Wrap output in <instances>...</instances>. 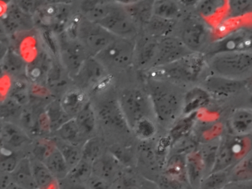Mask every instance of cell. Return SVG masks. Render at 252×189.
Returning <instances> with one entry per match:
<instances>
[{
    "instance_id": "e0dca14e",
    "label": "cell",
    "mask_w": 252,
    "mask_h": 189,
    "mask_svg": "<svg viewBox=\"0 0 252 189\" xmlns=\"http://www.w3.org/2000/svg\"><path fill=\"white\" fill-rule=\"evenodd\" d=\"M54 60L49 53L41 51L27 66L26 77L29 81L36 85H45L47 76L52 66Z\"/></svg>"
},
{
    "instance_id": "e575fe53",
    "label": "cell",
    "mask_w": 252,
    "mask_h": 189,
    "mask_svg": "<svg viewBox=\"0 0 252 189\" xmlns=\"http://www.w3.org/2000/svg\"><path fill=\"white\" fill-rule=\"evenodd\" d=\"M175 26V20H166L153 16L144 28L148 36L159 39L169 37V34L173 31Z\"/></svg>"
},
{
    "instance_id": "83f0119b",
    "label": "cell",
    "mask_w": 252,
    "mask_h": 189,
    "mask_svg": "<svg viewBox=\"0 0 252 189\" xmlns=\"http://www.w3.org/2000/svg\"><path fill=\"white\" fill-rule=\"evenodd\" d=\"M73 80L60 61L54 60L47 76L45 85L50 91H60L67 88L69 81Z\"/></svg>"
},
{
    "instance_id": "f907efd6",
    "label": "cell",
    "mask_w": 252,
    "mask_h": 189,
    "mask_svg": "<svg viewBox=\"0 0 252 189\" xmlns=\"http://www.w3.org/2000/svg\"><path fill=\"white\" fill-rule=\"evenodd\" d=\"M88 189H110L108 182L98 178L95 176H91L88 182Z\"/></svg>"
},
{
    "instance_id": "db71d44e",
    "label": "cell",
    "mask_w": 252,
    "mask_h": 189,
    "mask_svg": "<svg viewBox=\"0 0 252 189\" xmlns=\"http://www.w3.org/2000/svg\"><path fill=\"white\" fill-rule=\"evenodd\" d=\"M68 183L69 184L66 185L62 189H88L85 186H82V184H79V183H72V182H70L69 180Z\"/></svg>"
},
{
    "instance_id": "9f6ffc18",
    "label": "cell",
    "mask_w": 252,
    "mask_h": 189,
    "mask_svg": "<svg viewBox=\"0 0 252 189\" xmlns=\"http://www.w3.org/2000/svg\"></svg>"
},
{
    "instance_id": "ffe728a7",
    "label": "cell",
    "mask_w": 252,
    "mask_h": 189,
    "mask_svg": "<svg viewBox=\"0 0 252 189\" xmlns=\"http://www.w3.org/2000/svg\"><path fill=\"white\" fill-rule=\"evenodd\" d=\"M60 100L63 109L70 118L76 117L90 102L87 93L76 86L66 90Z\"/></svg>"
},
{
    "instance_id": "5b68a950",
    "label": "cell",
    "mask_w": 252,
    "mask_h": 189,
    "mask_svg": "<svg viewBox=\"0 0 252 189\" xmlns=\"http://www.w3.org/2000/svg\"><path fill=\"white\" fill-rule=\"evenodd\" d=\"M118 101L130 131L143 119L150 118L153 106L147 91L138 88H124Z\"/></svg>"
},
{
    "instance_id": "b9f144b4",
    "label": "cell",
    "mask_w": 252,
    "mask_h": 189,
    "mask_svg": "<svg viewBox=\"0 0 252 189\" xmlns=\"http://www.w3.org/2000/svg\"><path fill=\"white\" fill-rule=\"evenodd\" d=\"M8 97L22 106H26L31 100L30 87L29 83L25 79H17L10 89Z\"/></svg>"
},
{
    "instance_id": "d6a6232c",
    "label": "cell",
    "mask_w": 252,
    "mask_h": 189,
    "mask_svg": "<svg viewBox=\"0 0 252 189\" xmlns=\"http://www.w3.org/2000/svg\"><path fill=\"white\" fill-rule=\"evenodd\" d=\"M43 163L48 167L57 180H64L70 171L65 159L56 146Z\"/></svg>"
},
{
    "instance_id": "d590c367",
    "label": "cell",
    "mask_w": 252,
    "mask_h": 189,
    "mask_svg": "<svg viewBox=\"0 0 252 189\" xmlns=\"http://www.w3.org/2000/svg\"><path fill=\"white\" fill-rule=\"evenodd\" d=\"M56 134L58 139L62 141L76 146L83 143L84 139L85 138L81 132L74 118H72L70 120L66 122L64 125H62L56 131Z\"/></svg>"
},
{
    "instance_id": "9a60e30c",
    "label": "cell",
    "mask_w": 252,
    "mask_h": 189,
    "mask_svg": "<svg viewBox=\"0 0 252 189\" xmlns=\"http://www.w3.org/2000/svg\"><path fill=\"white\" fill-rule=\"evenodd\" d=\"M245 81L230 79L219 75H209L203 82V87L211 96L228 97L237 94L243 88Z\"/></svg>"
},
{
    "instance_id": "f546056e",
    "label": "cell",
    "mask_w": 252,
    "mask_h": 189,
    "mask_svg": "<svg viewBox=\"0 0 252 189\" xmlns=\"http://www.w3.org/2000/svg\"><path fill=\"white\" fill-rule=\"evenodd\" d=\"M197 113L198 112H195V113L184 116L175 121V123L171 127L169 133V137L172 143V146L180 140L189 136L190 132L195 122Z\"/></svg>"
},
{
    "instance_id": "f35d334b",
    "label": "cell",
    "mask_w": 252,
    "mask_h": 189,
    "mask_svg": "<svg viewBox=\"0 0 252 189\" xmlns=\"http://www.w3.org/2000/svg\"><path fill=\"white\" fill-rule=\"evenodd\" d=\"M229 171L230 181H252V151Z\"/></svg>"
},
{
    "instance_id": "4fadbf2b",
    "label": "cell",
    "mask_w": 252,
    "mask_h": 189,
    "mask_svg": "<svg viewBox=\"0 0 252 189\" xmlns=\"http://www.w3.org/2000/svg\"><path fill=\"white\" fill-rule=\"evenodd\" d=\"M1 21L5 33L13 35L32 30L35 23L32 16L23 11L16 2L8 5Z\"/></svg>"
},
{
    "instance_id": "277c9868",
    "label": "cell",
    "mask_w": 252,
    "mask_h": 189,
    "mask_svg": "<svg viewBox=\"0 0 252 189\" xmlns=\"http://www.w3.org/2000/svg\"><path fill=\"white\" fill-rule=\"evenodd\" d=\"M252 151V134H228L220 140L216 161L212 173L228 171Z\"/></svg>"
},
{
    "instance_id": "ba28073f",
    "label": "cell",
    "mask_w": 252,
    "mask_h": 189,
    "mask_svg": "<svg viewBox=\"0 0 252 189\" xmlns=\"http://www.w3.org/2000/svg\"><path fill=\"white\" fill-rule=\"evenodd\" d=\"M58 35L60 61L73 79L89 55L77 38H72L65 31Z\"/></svg>"
},
{
    "instance_id": "c3c4849f",
    "label": "cell",
    "mask_w": 252,
    "mask_h": 189,
    "mask_svg": "<svg viewBox=\"0 0 252 189\" xmlns=\"http://www.w3.org/2000/svg\"><path fill=\"white\" fill-rule=\"evenodd\" d=\"M5 153L2 151L1 153L0 170L1 172L12 174L18 165L20 160L17 159V156L12 151H10L9 149L7 148H5Z\"/></svg>"
},
{
    "instance_id": "7dc6e473",
    "label": "cell",
    "mask_w": 252,
    "mask_h": 189,
    "mask_svg": "<svg viewBox=\"0 0 252 189\" xmlns=\"http://www.w3.org/2000/svg\"><path fill=\"white\" fill-rule=\"evenodd\" d=\"M132 131L141 140H150L156 134V126L151 118H147L140 121Z\"/></svg>"
},
{
    "instance_id": "484cf974",
    "label": "cell",
    "mask_w": 252,
    "mask_h": 189,
    "mask_svg": "<svg viewBox=\"0 0 252 189\" xmlns=\"http://www.w3.org/2000/svg\"><path fill=\"white\" fill-rule=\"evenodd\" d=\"M187 156L184 153H173L165 164L163 175L190 186L187 177Z\"/></svg>"
},
{
    "instance_id": "5bb4252c",
    "label": "cell",
    "mask_w": 252,
    "mask_h": 189,
    "mask_svg": "<svg viewBox=\"0 0 252 189\" xmlns=\"http://www.w3.org/2000/svg\"><path fill=\"white\" fill-rule=\"evenodd\" d=\"M210 32L206 25L197 20H189L184 25L180 39L193 53L204 52Z\"/></svg>"
},
{
    "instance_id": "74e56055",
    "label": "cell",
    "mask_w": 252,
    "mask_h": 189,
    "mask_svg": "<svg viewBox=\"0 0 252 189\" xmlns=\"http://www.w3.org/2000/svg\"><path fill=\"white\" fill-rule=\"evenodd\" d=\"M153 14L156 17L175 20L181 14V6L178 2L170 0L154 1Z\"/></svg>"
},
{
    "instance_id": "ab89813d",
    "label": "cell",
    "mask_w": 252,
    "mask_h": 189,
    "mask_svg": "<svg viewBox=\"0 0 252 189\" xmlns=\"http://www.w3.org/2000/svg\"><path fill=\"white\" fill-rule=\"evenodd\" d=\"M54 143L61 152L70 170L76 166L82 161V149H79V146L69 144L65 142L62 141L60 139H58L57 143L54 142Z\"/></svg>"
},
{
    "instance_id": "44dd1931",
    "label": "cell",
    "mask_w": 252,
    "mask_h": 189,
    "mask_svg": "<svg viewBox=\"0 0 252 189\" xmlns=\"http://www.w3.org/2000/svg\"><path fill=\"white\" fill-rule=\"evenodd\" d=\"M211 95L203 87H194L183 97L182 114L184 116L198 112L210 103Z\"/></svg>"
},
{
    "instance_id": "836d02e7",
    "label": "cell",
    "mask_w": 252,
    "mask_h": 189,
    "mask_svg": "<svg viewBox=\"0 0 252 189\" xmlns=\"http://www.w3.org/2000/svg\"><path fill=\"white\" fill-rule=\"evenodd\" d=\"M45 112L49 122L51 132L56 133L62 125L72 119L63 109L60 100L50 102L45 107Z\"/></svg>"
},
{
    "instance_id": "ac0fdd59",
    "label": "cell",
    "mask_w": 252,
    "mask_h": 189,
    "mask_svg": "<svg viewBox=\"0 0 252 189\" xmlns=\"http://www.w3.org/2000/svg\"><path fill=\"white\" fill-rule=\"evenodd\" d=\"M137 26L145 27L153 14L154 1H119Z\"/></svg>"
},
{
    "instance_id": "cb8c5ba5",
    "label": "cell",
    "mask_w": 252,
    "mask_h": 189,
    "mask_svg": "<svg viewBox=\"0 0 252 189\" xmlns=\"http://www.w3.org/2000/svg\"><path fill=\"white\" fill-rule=\"evenodd\" d=\"M27 66L24 59L13 48H8L2 56L1 68L2 72L8 76L17 78V79H27Z\"/></svg>"
},
{
    "instance_id": "d6986e66",
    "label": "cell",
    "mask_w": 252,
    "mask_h": 189,
    "mask_svg": "<svg viewBox=\"0 0 252 189\" xmlns=\"http://www.w3.org/2000/svg\"><path fill=\"white\" fill-rule=\"evenodd\" d=\"M158 39L145 35L140 38L138 40L135 39V61L138 69L142 71L150 69L156 54Z\"/></svg>"
},
{
    "instance_id": "d4e9b609",
    "label": "cell",
    "mask_w": 252,
    "mask_h": 189,
    "mask_svg": "<svg viewBox=\"0 0 252 189\" xmlns=\"http://www.w3.org/2000/svg\"><path fill=\"white\" fill-rule=\"evenodd\" d=\"M114 5L115 1H82L79 9L82 17L92 23H98L110 14Z\"/></svg>"
},
{
    "instance_id": "30bf717a",
    "label": "cell",
    "mask_w": 252,
    "mask_h": 189,
    "mask_svg": "<svg viewBox=\"0 0 252 189\" xmlns=\"http://www.w3.org/2000/svg\"><path fill=\"white\" fill-rule=\"evenodd\" d=\"M224 52H252V29H240L214 41L204 51L206 57Z\"/></svg>"
},
{
    "instance_id": "603a6c76",
    "label": "cell",
    "mask_w": 252,
    "mask_h": 189,
    "mask_svg": "<svg viewBox=\"0 0 252 189\" xmlns=\"http://www.w3.org/2000/svg\"><path fill=\"white\" fill-rule=\"evenodd\" d=\"M187 171L189 183L192 189H199L203 179L206 177V166L200 149L187 156Z\"/></svg>"
},
{
    "instance_id": "f5cc1de1",
    "label": "cell",
    "mask_w": 252,
    "mask_h": 189,
    "mask_svg": "<svg viewBox=\"0 0 252 189\" xmlns=\"http://www.w3.org/2000/svg\"><path fill=\"white\" fill-rule=\"evenodd\" d=\"M229 2L232 5H229L228 6L232 11H235L234 12H239V11L241 12L243 10L246 9L251 3L249 1H231Z\"/></svg>"
},
{
    "instance_id": "8d00e7d4",
    "label": "cell",
    "mask_w": 252,
    "mask_h": 189,
    "mask_svg": "<svg viewBox=\"0 0 252 189\" xmlns=\"http://www.w3.org/2000/svg\"><path fill=\"white\" fill-rule=\"evenodd\" d=\"M31 162L36 189H48L55 183L57 179L43 162L36 158Z\"/></svg>"
},
{
    "instance_id": "8fae6325",
    "label": "cell",
    "mask_w": 252,
    "mask_h": 189,
    "mask_svg": "<svg viewBox=\"0 0 252 189\" xmlns=\"http://www.w3.org/2000/svg\"><path fill=\"white\" fill-rule=\"evenodd\" d=\"M97 24L102 26L116 38L136 39L138 36V26L119 2L115 1L114 6L110 14Z\"/></svg>"
},
{
    "instance_id": "bcb514c9",
    "label": "cell",
    "mask_w": 252,
    "mask_h": 189,
    "mask_svg": "<svg viewBox=\"0 0 252 189\" xmlns=\"http://www.w3.org/2000/svg\"><path fill=\"white\" fill-rule=\"evenodd\" d=\"M224 1H214V0H206L198 1L197 3V11L203 18H212V16L218 14L220 10L223 8Z\"/></svg>"
},
{
    "instance_id": "8992f818",
    "label": "cell",
    "mask_w": 252,
    "mask_h": 189,
    "mask_svg": "<svg viewBox=\"0 0 252 189\" xmlns=\"http://www.w3.org/2000/svg\"><path fill=\"white\" fill-rule=\"evenodd\" d=\"M135 39L116 38L95 58L107 69L124 70L135 61Z\"/></svg>"
},
{
    "instance_id": "7c38bea8",
    "label": "cell",
    "mask_w": 252,
    "mask_h": 189,
    "mask_svg": "<svg viewBox=\"0 0 252 189\" xmlns=\"http://www.w3.org/2000/svg\"><path fill=\"white\" fill-rule=\"evenodd\" d=\"M192 53L180 38L169 36L159 39L156 54L150 69L170 64Z\"/></svg>"
},
{
    "instance_id": "11a10c76",
    "label": "cell",
    "mask_w": 252,
    "mask_h": 189,
    "mask_svg": "<svg viewBox=\"0 0 252 189\" xmlns=\"http://www.w3.org/2000/svg\"><path fill=\"white\" fill-rule=\"evenodd\" d=\"M5 189H26L25 188L22 187L20 185L17 184L14 181L11 182Z\"/></svg>"
},
{
    "instance_id": "681fc988",
    "label": "cell",
    "mask_w": 252,
    "mask_h": 189,
    "mask_svg": "<svg viewBox=\"0 0 252 189\" xmlns=\"http://www.w3.org/2000/svg\"><path fill=\"white\" fill-rule=\"evenodd\" d=\"M16 2L23 11L32 16L36 14L44 3L38 1H17Z\"/></svg>"
},
{
    "instance_id": "52a82bcc",
    "label": "cell",
    "mask_w": 252,
    "mask_h": 189,
    "mask_svg": "<svg viewBox=\"0 0 252 189\" xmlns=\"http://www.w3.org/2000/svg\"><path fill=\"white\" fill-rule=\"evenodd\" d=\"M116 38L99 24L89 21L80 14L76 38L82 44L89 57H96Z\"/></svg>"
},
{
    "instance_id": "1f68e13d",
    "label": "cell",
    "mask_w": 252,
    "mask_h": 189,
    "mask_svg": "<svg viewBox=\"0 0 252 189\" xmlns=\"http://www.w3.org/2000/svg\"><path fill=\"white\" fill-rule=\"evenodd\" d=\"M97 113L95 108L90 101L74 118L84 137L91 135L95 130L97 124Z\"/></svg>"
},
{
    "instance_id": "7a4b0ae2",
    "label": "cell",
    "mask_w": 252,
    "mask_h": 189,
    "mask_svg": "<svg viewBox=\"0 0 252 189\" xmlns=\"http://www.w3.org/2000/svg\"><path fill=\"white\" fill-rule=\"evenodd\" d=\"M206 58L202 53H192L178 61L159 67L153 68L147 72V79L170 82H195L205 66Z\"/></svg>"
},
{
    "instance_id": "4316f807",
    "label": "cell",
    "mask_w": 252,
    "mask_h": 189,
    "mask_svg": "<svg viewBox=\"0 0 252 189\" xmlns=\"http://www.w3.org/2000/svg\"><path fill=\"white\" fill-rule=\"evenodd\" d=\"M230 129L237 135L252 134V109H238L230 116Z\"/></svg>"
},
{
    "instance_id": "7bdbcfd3",
    "label": "cell",
    "mask_w": 252,
    "mask_h": 189,
    "mask_svg": "<svg viewBox=\"0 0 252 189\" xmlns=\"http://www.w3.org/2000/svg\"><path fill=\"white\" fill-rule=\"evenodd\" d=\"M92 176V164L82 159L74 168H72L66 177L67 180L74 183H82L88 182Z\"/></svg>"
},
{
    "instance_id": "f6af8a7d",
    "label": "cell",
    "mask_w": 252,
    "mask_h": 189,
    "mask_svg": "<svg viewBox=\"0 0 252 189\" xmlns=\"http://www.w3.org/2000/svg\"><path fill=\"white\" fill-rule=\"evenodd\" d=\"M23 106L14 101L12 99H5L1 105V117L5 122H11V119L21 117Z\"/></svg>"
},
{
    "instance_id": "7402d4cb",
    "label": "cell",
    "mask_w": 252,
    "mask_h": 189,
    "mask_svg": "<svg viewBox=\"0 0 252 189\" xmlns=\"http://www.w3.org/2000/svg\"><path fill=\"white\" fill-rule=\"evenodd\" d=\"M120 163L112 153L104 152L92 164V175L108 182L119 174Z\"/></svg>"
},
{
    "instance_id": "f1b7e54d",
    "label": "cell",
    "mask_w": 252,
    "mask_h": 189,
    "mask_svg": "<svg viewBox=\"0 0 252 189\" xmlns=\"http://www.w3.org/2000/svg\"><path fill=\"white\" fill-rule=\"evenodd\" d=\"M1 139L7 149L18 148L29 140V137L24 129L12 122H5L2 124Z\"/></svg>"
},
{
    "instance_id": "816d5d0a",
    "label": "cell",
    "mask_w": 252,
    "mask_h": 189,
    "mask_svg": "<svg viewBox=\"0 0 252 189\" xmlns=\"http://www.w3.org/2000/svg\"><path fill=\"white\" fill-rule=\"evenodd\" d=\"M222 189H252V181H230Z\"/></svg>"
},
{
    "instance_id": "ee69618b",
    "label": "cell",
    "mask_w": 252,
    "mask_h": 189,
    "mask_svg": "<svg viewBox=\"0 0 252 189\" xmlns=\"http://www.w3.org/2000/svg\"><path fill=\"white\" fill-rule=\"evenodd\" d=\"M229 182V171L211 173L205 177L199 189H222Z\"/></svg>"
},
{
    "instance_id": "60d3db41",
    "label": "cell",
    "mask_w": 252,
    "mask_h": 189,
    "mask_svg": "<svg viewBox=\"0 0 252 189\" xmlns=\"http://www.w3.org/2000/svg\"><path fill=\"white\" fill-rule=\"evenodd\" d=\"M82 159L93 164L103 153V143L98 137L88 139L82 146Z\"/></svg>"
},
{
    "instance_id": "4dcf8cb0",
    "label": "cell",
    "mask_w": 252,
    "mask_h": 189,
    "mask_svg": "<svg viewBox=\"0 0 252 189\" xmlns=\"http://www.w3.org/2000/svg\"><path fill=\"white\" fill-rule=\"evenodd\" d=\"M11 177L14 183L26 189H37L32 171V162L28 158L20 160Z\"/></svg>"
},
{
    "instance_id": "9c48e42d",
    "label": "cell",
    "mask_w": 252,
    "mask_h": 189,
    "mask_svg": "<svg viewBox=\"0 0 252 189\" xmlns=\"http://www.w3.org/2000/svg\"><path fill=\"white\" fill-rule=\"evenodd\" d=\"M109 71L95 57H89L73 78L76 87L87 91H100L110 82Z\"/></svg>"
},
{
    "instance_id": "3957f363",
    "label": "cell",
    "mask_w": 252,
    "mask_h": 189,
    "mask_svg": "<svg viewBox=\"0 0 252 189\" xmlns=\"http://www.w3.org/2000/svg\"><path fill=\"white\" fill-rule=\"evenodd\" d=\"M206 58L215 75L243 81L252 75V52L219 53Z\"/></svg>"
},
{
    "instance_id": "2e32d148",
    "label": "cell",
    "mask_w": 252,
    "mask_h": 189,
    "mask_svg": "<svg viewBox=\"0 0 252 189\" xmlns=\"http://www.w3.org/2000/svg\"><path fill=\"white\" fill-rule=\"evenodd\" d=\"M96 113L100 120L107 126L111 128H116L120 131L125 129L130 131L125 120L118 99L117 100L108 99L102 102L98 106Z\"/></svg>"
},
{
    "instance_id": "6da1fadb",
    "label": "cell",
    "mask_w": 252,
    "mask_h": 189,
    "mask_svg": "<svg viewBox=\"0 0 252 189\" xmlns=\"http://www.w3.org/2000/svg\"><path fill=\"white\" fill-rule=\"evenodd\" d=\"M147 91L156 120L163 125L175 123L182 114L183 97L170 82L147 79Z\"/></svg>"
}]
</instances>
